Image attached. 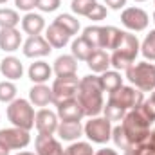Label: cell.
<instances>
[{
    "mask_svg": "<svg viewBox=\"0 0 155 155\" xmlns=\"http://www.w3.org/2000/svg\"><path fill=\"white\" fill-rule=\"evenodd\" d=\"M78 101L85 112V116L96 117L103 112L105 101H103V87L99 76L88 74V76L79 79V87H78Z\"/></svg>",
    "mask_w": 155,
    "mask_h": 155,
    "instance_id": "6da1fadb",
    "label": "cell"
},
{
    "mask_svg": "<svg viewBox=\"0 0 155 155\" xmlns=\"http://www.w3.org/2000/svg\"><path fill=\"white\" fill-rule=\"evenodd\" d=\"M139 51H141V43H139L137 36L132 35V33L123 31L121 41L110 56V65L116 71H126L130 65L135 63V58H137Z\"/></svg>",
    "mask_w": 155,
    "mask_h": 155,
    "instance_id": "7a4b0ae2",
    "label": "cell"
},
{
    "mask_svg": "<svg viewBox=\"0 0 155 155\" xmlns=\"http://www.w3.org/2000/svg\"><path fill=\"white\" fill-rule=\"evenodd\" d=\"M128 141L132 143V146H137L141 143H144L148 137H150V123L137 112V108L130 110L126 116L123 117V123H121Z\"/></svg>",
    "mask_w": 155,
    "mask_h": 155,
    "instance_id": "3957f363",
    "label": "cell"
},
{
    "mask_svg": "<svg viewBox=\"0 0 155 155\" xmlns=\"http://www.w3.org/2000/svg\"><path fill=\"white\" fill-rule=\"evenodd\" d=\"M126 79L139 88L141 92H153L155 90V65L148 61H139L130 65L126 71Z\"/></svg>",
    "mask_w": 155,
    "mask_h": 155,
    "instance_id": "277c9868",
    "label": "cell"
},
{
    "mask_svg": "<svg viewBox=\"0 0 155 155\" xmlns=\"http://www.w3.org/2000/svg\"><path fill=\"white\" fill-rule=\"evenodd\" d=\"M35 108L27 99H15L7 107V119L13 123V126L22 128V130H31L35 128Z\"/></svg>",
    "mask_w": 155,
    "mask_h": 155,
    "instance_id": "5b68a950",
    "label": "cell"
},
{
    "mask_svg": "<svg viewBox=\"0 0 155 155\" xmlns=\"http://www.w3.org/2000/svg\"><path fill=\"white\" fill-rule=\"evenodd\" d=\"M83 132L92 143L105 144L112 139V123L107 117H90V121L83 126Z\"/></svg>",
    "mask_w": 155,
    "mask_h": 155,
    "instance_id": "8992f818",
    "label": "cell"
},
{
    "mask_svg": "<svg viewBox=\"0 0 155 155\" xmlns=\"http://www.w3.org/2000/svg\"><path fill=\"white\" fill-rule=\"evenodd\" d=\"M78 87H79V79L78 76H60L54 79L52 83V103L58 105L61 101L78 97Z\"/></svg>",
    "mask_w": 155,
    "mask_h": 155,
    "instance_id": "52a82bcc",
    "label": "cell"
},
{
    "mask_svg": "<svg viewBox=\"0 0 155 155\" xmlns=\"http://www.w3.org/2000/svg\"><path fill=\"white\" fill-rule=\"evenodd\" d=\"M108 99L114 101L119 107H123L124 110H134V108H137L144 101V96L135 87H121V88H117L116 92H110Z\"/></svg>",
    "mask_w": 155,
    "mask_h": 155,
    "instance_id": "ba28073f",
    "label": "cell"
},
{
    "mask_svg": "<svg viewBox=\"0 0 155 155\" xmlns=\"http://www.w3.org/2000/svg\"><path fill=\"white\" fill-rule=\"evenodd\" d=\"M121 24L134 33H141L148 27L150 24V16L144 9L141 7H124L121 13Z\"/></svg>",
    "mask_w": 155,
    "mask_h": 155,
    "instance_id": "9c48e42d",
    "label": "cell"
},
{
    "mask_svg": "<svg viewBox=\"0 0 155 155\" xmlns=\"http://www.w3.org/2000/svg\"><path fill=\"white\" fill-rule=\"evenodd\" d=\"M31 143V135L27 130L22 128H2L0 130V144L7 150H22Z\"/></svg>",
    "mask_w": 155,
    "mask_h": 155,
    "instance_id": "30bf717a",
    "label": "cell"
},
{
    "mask_svg": "<svg viewBox=\"0 0 155 155\" xmlns=\"http://www.w3.org/2000/svg\"><path fill=\"white\" fill-rule=\"evenodd\" d=\"M60 117L56 112H52V110H47V108H41L36 112V116H35V126H36V130H38V134H45V135H54L56 134V130H58V124H60V121H58Z\"/></svg>",
    "mask_w": 155,
    "mask_h": 155,
    "instance_id": "8fae6325",
    "label": "cell"
},
{
    "mask_svg": "<svg viewBox=\"0 0 155 155\" xmlns=\"http://www.w3.org/2000/svg\"><path fill=\"white\" fill-rule=\"evenodd\" d=\"M24 56L25 58H43V56H49L52 47L51 43L45 40V36H29V38L24 41Z\"/></svg>",
    "mask_w": 155,
    "mask_h": 155,
    "instance_id": "7c38bea8",
    "label": "cell"
},
{
    "mask_svg": "<svg viewBox=\"0 0 155 155\" xmlns=\"http://www.w3.org/2000/svg\"><path fill=\"white\" fill-rule=\"evenodd\" d=\"M56 114H58V117L61 121H76V123H79L85 117V112H83L78 97H72V99L58 103L56 105Z\"/></svg>",
    "mask_w": 155,
    "mask_h": 155,
    "instance_id": "4fadbf2b",
    "label": "cell"
},
{
    "mask_svg": "<svg viewBox=\"0 0 155 155\" xmlns=\"http://www.w3.org/2000/svg\"><path fill=\"white\" fill-rule=\"evenodd\" d=\"M35 148H36L38 155H65L61 143L58 139H54V135L38 134L35 139Z\"/></svg>",
    "mask_w": 155,
    "mask_h": 155,
    "instance_id": "5bb4252c",
    "label": "cell"
},
{
    "mask_svg": "<svg viewBox=\"0 0 155 155\" xmlns=\"http://www.w3.org/2000/svg\"><path fill=\"white\" fill-rule=\"evenodd\" d=\"M45 40L51 43L52 49H61V47H65V45L69 43L71 35H69L61 25H58L56 22H52V24L47 27V31H45Z\"/></svg>",
    "mask_w": 155,
    "mask_h": 155,
    "instance_id": "9a60e30c",
    "label": "cell"
},
{
    "mask_svg": "<svg viewBox=\"0 0 155 155\" xmlns=\"http://www.w3.org/2000/svg\"><path fill=\"white\" fill-rule=\"evenodd\" d=\"M0 72L2 76L7 78L9 81H15V79H20L24 76V65L18 58L15 56H5L2 61H0Z\"/></svg>",
    "mask_w": 155,
    "mask_h": 155,
    "instance_id": "2e32d148",
    "label": "cell"
},
{
    "mask_svg": "<svg viewBox=\"0 0 155 155\" xmlns=\"http://www.w3.org/2000/svg\"><path fill=\"white\" fill-rule=\"evenodd\" d=\"M22 43V35L15 27L9 29H0V49L4 52H15L20 49Z\"/></svg>",
    "mask_w": 155,
    "mask_h": 155,
    "instance_id": "e0dca14e",
    "label": "cell"
},
{
    "mask_svg": "<svg viewBox=\"0 0 155 155\" xmlns=\"http://www.w3.org/2000/svg\"><path fill=\"white\" fill-rule=\"evenodd\" d=\"M52 71L56 72V76H74L78 72V60L72 54H63L58 56L54 60V67Z\"/></svg>",
    "mask_w": 155,
    "mask_h": 155,
    "instance_id": "ac0fdd59",
    "label": "cell"
},
{
    "mask_svg": "<svg viewBox=\"0 0 155 155\" xmlns=\"http://www.w3.org/2000/svg\"><path fill=\"white\" fill-rule=\"evenodd\" d=\"M43 29H45V20L38 13H27L22 18V31L27 33L29 36H38Z\"/></svg>",
    "mask_w": 155,
    "mask_h": 155,
    "instance_id": "d6986e66",
    "label": "cell"
},
{
    "mask_svg": "<svg viewBox=\"0 0 155 155\" xmlns=\"http://www.w3.org/2000/svg\"><path fill=\"white\" fill-rule=\"evenodd\" d=\"M29 99L35 107H47L49 103H52V88H49L45 83L35 85L29 90Z\"/></svg>",
    "mask_w": 155,
    "mask_h": 155,
    "instance_id": "ffe728a7",
    "label": "cell"
},
{
    "mask_svg": "<svg viewBox=\"0 0 155 155\" xmlns=\"http://www.w3.org/2000/svg\"><path fill=\"white\" fill-rule=\"evenodd\" d=\"M56 134L63 141H76L83 134V126H81V123H76V121H61L58 124Z\"/></svg>",
    "mask_w": 155,
    "mask_h": 155,
    "instance_id": "44dd1931",
    "label": "cell"
},
{
    "mask_svg": "<svg viewBox=\"0 0 155 155\" xmlns=\"http://www.w3.org/2000/svg\"><path fill=\"white\" fill-rule=\"evenodd\" d=\"M87 65H88V69H90L92 72L103 74V72L108 71V67H110V56H108L103 49H96V51L92 52V56L88 58Z\"/></svg>",
    "mask_w": 155,
    "mask_h": 155,
    "instance_id": "7402d4cb",
    "label": "cell"
},
{
    "mask_svg": "<svg viewBox=\"0 0 155 155\" xmlns=\"http://www.w3.org/2000/svg\"><path fill=\"white\" fill-rule=\"evenodd\" d=\"M52 74V69L49 67V63L47 61H35V63H31V67H29V79L35 83V85H40V83H45L49 78Z\"/></svg>",
    "mask_w": 155,
    "mask_h": 155,
    "instance_id": "603a6c76",
    "label": "cell"
},
{
    "mask_svg": "<svg viewBox=\"0 0 155 155\" xmlns=\"http://www.w3.org/2000/svg\"><path fill=\"white\" fill-rule=\"evenodd\" d=\"M123 36V31L117 29L114 25H107V27H101V49H110L114 51Z\"/></svg>",
    "mask_w": 155,
    "mask_h": 155,
    "instance_id": "cb8c5ba5",
    "label": "cell"
},
{
    "mask_svg": "<svg viewBox=\"0 0 155 155\" xmlns=\"http://www.w3.org/2000/svg\"><path fill=\"white\" fill-rule=\"evenodd\" d=\"M71 51H72V56L76 58L78 61H88V58L92 56V52L96 49L83 38V36H79V38H76L72 41V49Z\"/></svg>",
    "mask_w": 155,
    "mask_h": 155,
    "instance_id": "d4e9b609",
    "label": "cell"
},
{
    "mask_svg": "<svg viewBox=\"0 0 155 155\" xmlns=\"http://www.w3.org/2000/svg\"><path fill=\"white\" fill-rule=\"evenodd\" d=\"M99 81H101V87H103V92L107 90L108 94L110 92H116L117 88L123 87V78L117 71H105L101 76H99Z\"/></svg>",
    "mask_w": 155,
    "mask_h": 155,
    "instance_id": "484cf974",
    "label": "cell"
},
{
    "mask_svg": "<svg viewBox=\"0 0 155 155\" xmlns=\"http://www.w3.org/2000/svg\"><path fill=\"white\" fill-rule=\"evenodd\" d=\"M20 24V15L15 9H7V7H0V29H9V27H16Z\"/></svg>",
    "mask_w": 155,
    "mask_h": 155,
    "instance_id": "4316f807",
    "label": "cell"
},
{
    "mask_svg": "<svg viewBox=\"0 0 155 155\" xmlns=\"http://www.w3.org/2000/svg\"><path fill=\"white\" fill-rule=\"evenodd\" d=\"M54 22H56L58 25H61V27H63L71 36H74L78 31H79V20H78L76 16H72V15H67V13L58 15Z\"/></svg>",
    "mask_w": 155,
    "mask_h": 155,
    "instance_id": "83f0119b",
    "label": "cell"
},
{
    "mask_svg": "<svg viewBox=\"0 0 155 155\" xmlns=\"http://www.w3.org/2000/svg\"><path fill=\"white\" fill-rule=\"evenodd\" d=\"M103 112H105V117L112 123V121H123V117L126 116V110L123 107L116 105L114 101H107V105L103 107Z\"/></svg>",
    "mask_w": 155,
    "mask_h": 155,
    "instance_id": "f1b7e54d",
    "label": "cell"
},
{
    "mask_svg": "<svg viewBox=\"0 0 155 155\" xmlns=\"http://www.w3.org/2000/svg\"><path fill=\"white\" fill-rule=\"evenodd\" d=\"M81 36L87 40L94 49H101V25H88V27H85Z\"/></svg>",
    "mask_w": 155,
    "mask_h": 155,
    "instance_id": "f546056e",
    "label": "cell"
},
{
    "mask_svg": "<svg viewBox=\"0 0 155 155\" xmlns=\"http://www.w3.org/2000/svg\"><path fill=\"white\" fill-rule=\"evenodd\" d=\"M112 139H114V143H116L117 148H121L123 152H128V150H132L134 146H132V143L128 141V137H126V134H124V130H123V126L121 124H117L112 128Z\"/></svg>",
    "mask_w": 155,
    "mask_h": 155,
    "instance_id": "4dcf8cb0",
    "label": "cell"
},
{
    "mask_svg": "<svg viewBox=\"0 0 155 155\" xmlns=\"http://www.w3.org/2000/svg\"><path fill=\"white\" fill-rule=\"evenodd\" d=\"M141 52H143V56H144L146 60H150V61L155 60V29H152V31L146 35V38L143 40V43H141Z\"/></svg>",
    "mask_w": 155,
    "mask_h": 155,
    "instance_id": "1f68e13d",
    "label": "cell"
},
{
    "mask_svg": "<svg viewBox=\"0 0 155 155\" xmlns=\"http://www.w3.org/2000/svg\"><path fill=\"white\" fill-rule=\"evenodd\" d=\"M137 112L144 117L150 124H153V121H155V96H152L150 99H144L137 107Z\"/></svg>",
    "mask_w": 155,
    "mask_h": 155,
    "instance_id": "d6a6232c",
    "label": "cell"
},
{
    "mask_svg": "<svg viewBox=\"0 0 155 155\" xmlns=\"http://www.w3.org/2000/svg\"><path fill=\"white\" fill-rule=\"evenodd\" d=\"M16 99V85L13 81H2L0 83V101L2 103H11Z\"/></svg>",
    "mask_w": 155,
    "mask_h": 155,
    "instance_id": "836d02e7",
    "label": "cell"
},
{
    "mask_svg": "<svg viewBox=\"0 0 155 155\" xmlns=\"http://www.w3.org/2000/svg\"><path fill=\"white\" fill-rule=\"evenodd\" d=\"M96 4H97V0H72L71 9H72V13H76L78 16H87Z\"/></svg>",
    "mask_w": 155,
    "mask_h": 155,
    "instance_id": "e575fe53",
    "label": "cell"
},
{
    "mask_svg": "<svg viewBox=\"0 0 155 155\" xmlns=\"http://www.w3.org/2000/svg\"><path fill=\"white\" fill-rule=\"evenodd\" d=\"M65 155H94V150H92V144L90 143L78 141V143H72L65 150Z\"/></svg>",
    "mask_w": 155,
    "mask_h": 155,
    "instance_id": "d590c367",
    "label": "cell"
},
{
    "mask_svg": "<svg viewBox=\"0 0 155 155\" xmlns=\"http://www.w3.org/2000/svg\"><path fill=\"white\" fill-rule=\"evenodd\" d=\"M88 20H94V22H99V20H105L107 18V5H101V4H96L92 7V11L87 15Z\"/></svg>",
    "mask_w": 155,
    "mask_h": 155,
    "instance_id": "8d00e7d4",
    "label": "cell"
},
{
    "mask_svg": "<svg viewBox=\"0 0 155 155\" xmlns=\"http://www.w3.org/2000/svg\"><path fill=\"white\" fill-rule=\"evenodd\" d=\"M61 5V0H38V9L43 13H52Z\"/></svg>",
    "mask_w": 155,
    "mask_h": 155,
    "instance_id": "74e56055",
    "label": "cell"
},
{
    "mask_svg": "<svg viewBox=\"0 0 155 155\" xmlns=\"http://www.w3.org/2000/svg\"><path fill=\"white\" fill-rule=\"evenodd\" d=\"M15 5H16V9H20V11L31 13V9L38 7V0H15Z\"/></svg>",
    "mask_w": 155,
    "mask_h": 155,
    "instance_id": "f35d334b",
    "label": "cell"
},
{
    "mask_svg": "<svg viewBox=\"0 0 155 155\" xmlns=\"http://www.w3.org/2000/svg\"><path fill=\"white\" fill-rule=\"evenodd\" d=\"M105 4H107V7H110L114 11H119V9H124L126 0H105Z\"/></svg>",
    "mask_w": 155,
    "mask_h": 155,
    "instance_id": "ab89813d",
    "label": "cell"
},
{
    "mask_svg": "<svg viewBox=\"0 0 155 155\" xmlns=\"http://www.w3.org/2000/svg\"><path fill=\"white\" fill-rule=\"evenodd\" d=\"M94 155H119L116 150H112V148H101V150H97Z\"/></svg>",
    "mask_w": 155,
    "mask_h": 155,
    "instance_id": "60d3db41",
    "label": "cell"
},
{
    "mask_svg": "<svg viewBox=\"0 0 155 155\" xmlns=\"http://www.w3.org/2000/svg\"><path fill=\"white\" fill-rule=\"evenodd\" d=\"M148 141H150V143H152V144L155 146V128L152 130V132H150V137H148Z\"/></svg>",
    "mask_w": 155,
    "mask_h": 155,
    "instance_id": "b9f144b4",
    "label": "cell"
},
{
    "mask_svg": "<svg viewBox=\"0 0 155 155\" xmlns=\"http://www.w3.org/2000/svg\"><path fill=\"white\" fill-rule=\"evenodd\" d=\"M0 155H9V150L5 146H2V144H0Z\"/></svg>",
    "mask_w": 155,
    "mask_h": 155,
    "instance_id": "7bdbcfd3",
    "label": "cell"
},
{
    "mask_svg": "<svg viewBox=\"0 0 155 155\" xmlns=\"http://www.w3.org/2000/svg\"><path fill=\"white\" fill-rule=\"evenodd\" d=\"M16 155H38V153H33V152H18Z\"/></svg>",
    "mask_w": 155,
    "mask_h": 155,
    "instance_id": "ee69618b",
    "label": "cell"
},
{
    "mask_svg": "<svg viewBox=\"0 0 155 155\" xmlns=\"http://www.w3.org/2000/svg\"><path fill=\"white\" fill-rule=\"evenodd\" d=\"M5 2H7V0H0V4H5Z\"/></svg>",
    "mask_w": 155,
    "mask_h": 155,
    "instance_id": "f6af8a7d",
    "label": "cell"
},
{
    "mask_svg": "<svg viewBox=\"0 0 155 155\" xmlns=\"http://www.w3.org/2000/svg\"><path fill=\"white\" fill-rule=\"evenodd\" d=\"M135 2H146V0H135Z\"/></svg>",
    "mask_w": 155,
    "mask_h": 155,
    "instance_id": "bcb514c9",
    "label": "cell"
},
{
    "mask_svg": "<svg viewBox=\"0 0 155 155\" xmlns=\"http://www.w3.org/2000/svg\"><path fill=\"white\" fill-rule=\"evenodd\" d=\"M153 24H155V13H153Z\"/></svg>",
    "mask_w": 155,
    "mask_h": 155,
    "instance_id": "7dc6e473",
    "label": "cell"
},
{
    "mask_svg": "<svg viewBox=\"0 0 155 155\" xmlns=\"http://www.w3.org/2000/svg\"><path fill=\"white\" fill-rule=\"evenodd\" d=\"M152 96H155V90H153V94H152Z\"/></svg>",
    "mask_w": 155,
    "mask_h": 155,
    "instance_id": "c3c4849f",
    "label": "cell"
},
{
    "mask_svg": "<svg viewBox=\"0 0 155 155\" xmlns=\"http://www.w3.org/2000/svg\"><path fill=\"white\" fill-rule=\"evenodd\" d=\"M153 4H155V0H153Z\"/></svg>",
    "mask_w": 155,
    "mask_h": 155,
    "instance_id": "681fc988",
    "label": "cell"
}]
</instances>
